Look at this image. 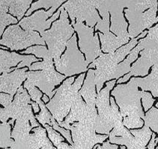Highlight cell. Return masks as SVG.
<instances>
[{
	"mask_svg": "<svg viewBox=\"0 0 158 149\" xmlns=\"http://www.w3.org/2000/svg\"><path fill=\"white\" fill-rule=\"evenodd\" d=\"M124 7L118 0H112L110 7V13L111 14V31L118 37L129 38V33L127 31V24L123 16Z\"/></svg>",
	"mask_w": 158,
	"mask_h": 149,
	"instance_id": "obj_18",
	"label": "cell"
},
{
	"mask_svg": "<svg viewBox=\"0 0 158 149\" xmlns=\"http://www.w3.org/2000/svg\"><path fill=\"white\" fill-rule=\"evenodd\" d=\"M97 119H86L75 122L71 127L73 145L68 149H92L98 143H103L108 135L96 134Z\"/></svg>",
	"mask_w": 158,
	"mask_h": 149,
	"instance_id": "obj_8",
	"label": "cell"
},
{
	"mask_svg": "<svg viewBox=\"0 0 158 149\" xmlns=\"http://www.w3.org/2000/svg\"><path fill=\"white\" fill-rule=\"evenodd\" d=\"M42 62H38L31 65L29 69L38 70L41 72H29L27 73V80L31 84L39 87L48 97L52 98L56 91H53L55 86L59 84L65 78L64 75H61L55 71L53 67L52 57L48 50L44 53Z\"/></svg>",
	"mask_w": 158,
	"mask_h": 149,
	"instance_id": "obj_5",
	"label": "cell"
},
{
	"mask_svg": "<svg viewBox=\"0 0 158 149\" xmlns=\"http://www.w3.org/2000/svg\"><path fill=\"white\" fill-rule=\"evenodd\" d=\"M0 44L10 50H21L33 44L45 45V41L35 31H23L20 25H10L3 34Z\"/></svg>",
	"mask_w": 158,
	"mask_h": 149,
	"instance_id": "obj_11",
	"label": "cell"
},
{
	"mask_svg": "<svg viewBox=\"0 0 158 149\" xmlns=\"http://www.w3.org/2000/svg\"><path fill=\"white\" fill-rule=\"evenodd\" d=\"M1 111H2V108H0V113H1Z\"/></svg>",
	"mask_w": 158,
	"mask_h": 149,
	"instance_id": "obj_41",
	"label": "cell"
},
{
	"mask_svg": "<svg viewBox=\"0 0 158 149\" xmlns=\"http://www.w3.org/2000/svg\"><path fill=\"white\" fill-rule=\"evenodd\" d=\"M30 97L23 87H20L17 90L15 99L9 106L2 109L0 113V121L6 122L9 118H11L12 122H15L19 118H26L31 122L32 127H39L36 122L35 117L31 111Z\"/></svg>",
	"mask_w": 158,
	"mask_h": 149,
	"instance_id": "obj_10",
	"label": "cell"
},
{
	"mask_svg": "<svg viewBox=\"0 0 158 149\" xmlns=\"http://www.w3.org/2000/svg\"><path fill=\"white\" fill-rule=\"evenodd\" d=\"M26 68L17 69L11 73H2L0 75V91L8 93L13 97L21 84L27 78Z\"/></svg>",
	"mask_w": 158,
	"mask_h": 149,
	"instance_id": "obj_17",
	"label": "cell"
},
{
	"mask_svg": "<svg viewBox=\"0 0 158 149\" xmlns=\"http://www.w3.org/2000/svg\"><path fill=\"white\" fill-rule=\"evenodd\" d=\"M138 87L143 91H151L154 97H158V63L154 65L152 73L146 78H134Z\"/></svg>",
	"mask_w": 158,
	"mask_h": 149,
	"instance_id": "obj_22",
	"label": "cell"
},
{
	"mask_svg": "<svg viewBox=\"0 0 158 149\" xmlns=\"http://www.w3.org/2000/svg\"><path fill=\"white\" fill-rule=\"evenodd\" d=\"M31 107H32L35 113H38V112L39 111V105H38V103L36 102H31Z\"/></svg>",
	"mask_w": 158,
	"mask_h": 149,
	"instance_id": "obj_37",
	"label": "cell"
},
{
	"mask_svg": "<svg viewBox=\"0 0 158 149\" xmlns=\"http://www.w3.org/2000/svg\"><path fill=\"white\" fill-rule=\"evenodd\" d=\"M66 47L64 55L54 61L57 71L63 73L65 77L86 71L89 64L77 48L76 35L68 40Z\"/></svg>",
	"mask_w": 158,
	"mask_h": 149,
	"instance_id": "obj_9",
	"label": "cell"
},
{
	"mask_svg": "<svg viewBox=\"0 0 158 149\" xmlns=\"http://www.w3.org/2000/svg\"><path fill=\"white\" fill-rule=\"evenodd\" d=\"M42 100H43V101H44L45 103H47L49 101V98L47 97V95H44V96L43 97H42Z\"/></svg>",
	"mask_w": 158,
	"mask_h": 149,
	"instance_id": "obj_38",
	"label": "cell"
},
{
	"mask_svg": "<svg viewBox=\"0 0 158 149\" xmlns=\"http://www.w3.org/2000/svg\"><path fill=\"white\" fill-rule=\"evenodd\" d=\"M10 128L9 122L0 124V148H8L13 145L14 139L11 137Z\"/></svg>",
	"mask_w": 158,
	"mask_h": 149,
	"instance_id": "obj_25",
	"label": "cell"
},
{
	"mask_svg": "<svg viewBox=\"0 0 158 149\" xmlns=\"http://www.w3.org/2000/svg\"><path fill=\"white\" fill-rule=\"evenodd\" d=\"M10 0H0V15L7 14L9 10Z\"/></svg>",
	"mask_w": 158,
	"mask_h": 149,
	"instance_id": "obj_34",
	"label": "cell"
},
{
	"mask_svg": "<svg viewBox=\"0 0 158 149\" xmlns=\"http://www.w3.org/2000/svg\"><path fill=\"white\" fill-rule=\"evenodd\" d=\"M73 25L79 35V44L81 51L85 55L87 63L93 62L103 54L100 48L98 33L94 36L93 27L85 25L82 22H76Z\"/></svg>",
	"mask_w": 158,
	"mask_h": 149,
	"instance_id": "obj_13",
	"label": "cell"
},
{
	"mask_svg": "<svg viewBox=\"0 0 158 149\" xmlns=\"http://www.w3.org/2000/svg\"><path fill=\"white\" fill-rule=\"evenodd\" d=\"M95 81H94V70L90 69L88 73L87 78L84 82L82 88L79 91L80 94L85 99L86 104L94 108L96 103L97 94L95 92Z\"/></svg>",
	"mask_w": 158,
	"mask_h": 149,
	"instance_id": "obj_20",
	"label": "cell"
},
{
	"mask_svg": "<svg viewBox=\"0 0 158 149\" xmlns=\"http://www.w3.org/2000/svg\"><path fill=\"white\" fill-rule=\"evenodd\" d=\"M121 149H125V147H124V146L121 147Z\"/></svg>",
	"mask_w": 158,
	"mask_h": 149,
	"instance_id": "obj_40",
	"label": "cell"
},
{
	"mask_svg": "<svg viewBox=\"0 0 158 149\" xmlns=\"http://www.w3.org/2000/svg\"><path fill=\"white\" fill-rule=\"evenodd\" d=\"M64 1L65 0H38V1L31 5V8L28 10L26 15L29 16L31 12L40 8H44L47 9V8L51 7V8H54L55 9H57V8H59Z\"/></svg>",
	"mask_w": 158,
	"mask_h": 149,
	"instance_id": "obj_27",
	"label": "cell"
},
{
	"mask_svg": "<svg viewBox=\"0 0 158 149\" xmlns=\"http://www.w3.org/2000/svg\"><path fill=\"white\" fill-rule=\"evenodd\" d=\"M44 127H45V128L47 131V133H48L49 138H50V139L51 140L52 143H53V145L56 147L62 143V142H64V138L61 136L60 134L56 132L51 126H50L49 124H45Z\"/></svg>",
	"mask_w": 158,
	"mask_h": 149,
	"instance_id": "obj_30",
	"label": "cell"
},
{
	"mask_svg": "<svg viewBox=\"0 0 158 149\" xmlns=\"http://www.w3.org/2000/svg\"><path fill=\"white\" fill-rule=\"evenodd\" d=\"M157 21H158V17H157Z\"/></svg>",
	"mask_w": 158,
	"mask_h": 149,
	"instance_id": "obj_44",
	"label": "cell"
},
{
	"mask_svg": "<svg viewBox=\"0 0 158 149\" xmlns=\"http://www.w3.org/2000/svg\"><path fill=\"white\" fill-rule=\"evenodd\" d=\"M115 84V80L109 81L106 87L97 95L95 105L99 114L96 122V132L110 135V136L129 137L132 134L124 127L122 116L113 98L110 99L111 104H110V92Z\"/></svg>",
	"mask_w": 158,
	"mask_h": 149,
	"instance_id": "obj_2",
	"label": "cell"
},
{
	"mask_svg": "<svg viewBox=\"0 0 158 149\" xmlns=\"http://www.w3.org/2000/svg\"><path fill=\"white\" fill-rule=\"evenodd\" d=\"M158 143V137H156V135L153 133L152 135V139L149 142V144L148 145V149H154Z\"/></svg>",
	"mask_w": 158,
	"mask_h": 149,
	"instance_id": "obj_36",
	"label": "cell"
},
{
	"mask_svg": "<svg viewBox=\"0 0 158 149\" xmlns=\"http://www.w3.org/2000/svg\"><path fill=\"white\" fill-rule=\"evenodd\" d=\"M38 104L40 106V108H41V112L39 114L36 116V119L39 121L40 123L43 126H44L45 124H49L50 125V123H51L52 119H53V116L50 115V113H49L48 110L47 109V107L44 104V103L41 101L38 102Z\"/></svg>",
	"mask_w": 158,
	"mask_h": 149,
	"instance_id": "obj_28",
	"label": "cell"
},
{
	"mask_svg": "<svg viewBox=\"0 0 158 149\" xmlns=\"http://www.w3.org/2000/svg\"><path fill=\"white\" fill-rule=\"evenodd\" d=\"M56 10L54 8H51L47 11L39 10L30 17H26L21 20L19 25H20L26 31H38L41 33V34H43L45 30L50 28L52 22L58 18L59 14L61 13V10L59 9L56 14H54L50 20H47V19L50 17Z\"/></svg>",
	"mask_w": 158,
	"mask_h": 149,
	"instance_id": "obj_14",
	"label": "cell"
},
{
	"mask_svg": "<svg viewBox=\"0 0 158 149\" xmlns=\"http://www.w3.org/2000/svg\"><path fill=\"white\" fill-rule=\"evenodd\" d=\"M93 149H118L117 145H111L110 141H107L106 143H103V145H97Z\"/></svg>",
	"mask_w": 158,
	"mask_h": 149,
	"instance_id": "obj_35",
	"label": "cell"
},
{
	"mask_svg": "<svg viewBox=\"0 0 158 149\" xmlns=\"http://www.w3.org/2000/svg\"><path fill=\"white\" fill-rule=\"evenodd\" d=\"M141 52V57L133 65L129 73L118 80V83H124L134 76H144L148 73L151 66L158 63V24L149 29L146 37L140 40L138 43Z\"/></svg>",
	"mask_w": 158,
	"mask_h": 149,
	"instance_id": "obj_6",
	"label": "cell"
},
{
	"mask_svg": "<svg viewBox=\"0 0 158 149\" xmlns=\"http://www.w3.org/2000/svg\"><path fill=\"white\" fill-rule=\"evenodd\" d=\"M34 61H39V60L35 58V57L32 55H28L26 56V58L23 60V61H21L20 64L17 65V69H20V68L23 67V66H29V68L31 66V64Z\"/></svg>",
	"mask_w": 158,
	"mask_h": 149,
	"instance_id": "obj_32",
	"label": "cell"
},
{
	"mask_svg": "<svg viewBox=\"0 0 158 149\" xmlns=\"http://www.w3.org/2000/svg\"><path fill=\"white\" fill-rule=\"evenodd\" d=\"M85 74L80 75L73 84V77L67 79L63 84L56 90V96L47 104V108L51 112L52 116L58 122H61L63 119L68 115L73 103L79 96V89L81 88Z\"/></svg>",
	"mask_w": 158,
	"mask_h": 149,
	"instance_id": "obj_4",
	"label": "cell"
},
{
	"mask_svg": "<svg viewBox=\"0 0 158 149\" xmlns=\"http://www.w3.org/2000/svg\"><path fill=\"white\" fill-rule=\"evenodd\" d=\"M17 19L12 17L11 15L5 14L0 15V37L4 31L5 28L7 25H10L12 23H17Z\"/></svg>",
	"mask_w": 158,
	"mask_h": 149,
	"instance_id": "obj_31",
	"label": "cell"
},
{
	"mask_svg": "<svg viewBox=\"0 0 158 149\" xmlns=\"http://www.w3.org/2000/svg\"><path fill=\"white\" fill-rule=\"evenodd\" d=\"M4 149H10V148H4Z\"/></svg>",
	"mask_w": 158,
	"mask_h": 149,
	"instance_id": "obj_42",
	"label": "cell"
},
{
	"mask_svg": "<svg viewBox=\"0 0 158 149\" xmlns=\"http://www.w3.org/2000/svg\"><path fill=\"white\" fill-rule=\"evenodd\" d=\"M138 39L139 37L133 38L129 43L122 47L117 52L102 54L89 66L90 68L96 67V70H94V81L98 92L101 91L105 81L113 78H118L117 75L118 63L137 44Z\"/></svg>",
	"mask_w": 158,
	"mask_h": 149,
	"instance_id": "obj_3",
	"label": "cell"
},
{
	"mask_svg": "<svg viewBox=\"0 0 158 149\" xmlns=\"http://www.w3.org/2000/svg\"><path fill=\"white\" fill-rule=\"evenodd\" d=\"M59 9L61 10L60 19L54 22L51 29L41 34L44 40L47 43L48 51L54 61L60 58L68 40L74 32L69 23L68 12L63 7Z\"/></svg>",
	"mask_w": 158,
	"mask_h": 149,
	"instance_id": "obj_7",
	"label": "cell"
},
{
	"mask_svg": "<svg viewBox=\"0 0 158 149\" xmlns=\"http://www.w3.org/2000/svg\"><path fill=\"white\" fill-rule=\"evenodd\" d=\"M147 34H148V31H143V32H142L141 34H140L139 36V38L144 37H145Z\"/></svg>",
	"mask_w": 158,
	"mask_h": 149,
	"instance_id": "obj_39",
	"label": "cell"
},
{
	"mask_svg": "<svg viewBox=\"0 0 158 149\" xmlns=\"http://www.w3.org/2000/svg\"><path fill=\"white\" fill-rule=\"evenodd\" d=\"M12 99L13 97L10 95L0 93V104L4 106V108H7L11 104Z\"/></svg>",
	"mask_w": 158,
	"mask_h": 149,
	"instance_id": "obj_33",
	"label": "cell"
},
{
	"mask_svg": "<svg viewBox=\"0 0 158 149\" xmlns=\"http://www.w3.org/2000/svg\"><path fill=\"white\" fill-rule=\"evenodd\" d=\"M41 149H44V148H41Z\"/></svg>",
	"mask_w": 158,
	"mask_h": 149,
	"instance_id": "obj_45",
	"label": "cell"
},
{
	"mask_svg": "<svg viewBox=\"0 0 158 149\" xmlns=\"http://www.w3.org/2000/svg\"><path fill=\"white\" fill-rule=\"evenodd\" d=\"M98 118L95 107L92 108L83 102L81 95L77 97L71 108V111L64 122H59V125L68 130H71V124L85 119H96Z\"/></svg>",
	"mask_w": 158,
	"mask_h": 149,
	"instance_id": "obj_15",
	"label": "cell"
},
{
	"mask_svg": "<svg viewBox=\"0 0 158 149\" xmlns=\"http://www.w3.org/2000/svg\"><path fill=\"white\" fill-rule=\"evenodd\" d=\"M155 149H158V147H157V148H156Z\"/></svg>",
	"mask_w": 158,
	"mask_h": 149,
	"instance_id": "obj_43",
	"label": "cell"
},
{
	"mask_svg": "<svg viewBox=\"0 0 158 149\" xmlns=\"http://www.w3.org/2000/svg\"><path fill=\"white\" fill-rule=\"evenodd\" d=\"M112 95L115 98L120 108L124 126L129 129L142 127L145 114L140 101L143 100L144 109L147 111L155 101L152 94L145 91H139L138 86L133 78L127 84L118 85L112 92Z\"/></svg>",
	"mask_w": 158,
	"mask_h": 149,
	"instance_id": "obj_1",
	"label": "cell"
},
{
	"mask_svg": "<svg viewBox=\"0 0 158 149\" xmlns=\"http://www.w3.org/2000/svg\"><path fill=\"white\" fill-rule=\"evenodd\" d=\"M24 87L25 88L27 89V90L29 91V95H30V97L31 99L34 101H35L36 103L39 102L40 101H41V99L42 97V92L41 91L38 90V89L35 88L34 85L31 84L30 82H29L28 80H26L24 84Z\"/></svg>",
	"mask_w": 158,
	"mask_h": 149,
	"instance_id": "obj_29",
	"label": "cell"
},
{
	"mask_svg": "<svg viewBox=\"0 0 158 149\" xmlns=\"http://www.w3.org/2000/svg\"><path fill=\"white\" fill-rule=\"evenodd\" d=\"M125 15L129 21V35L132 39L139 36L144 30L148 29L144 12L135 10H125Z\"/></svg>",
	"mask_w": 158,
	"mask_h": 149,
	"instance_id": "obj_19",
	"label": "cell"
},
{
	"mask_svg": "<svg viewBox=\"0 0 158 149\" xmlns=\"http://www.w3.org/2000/svg\"><path fill=\"white\" fill-rule=\"evenodd\" d=\"M131 134L133 136H110V143L126 145L127 149H145L147 144L150 141L152 132L148 127L145 125L143 128L140 130H131Z\"/></svg>",
	"mask_w": 158,
	"mask_h": 149,
	"instance_id": "obj_16",
	"label": "cell"
},
{
	"mask_svg": "<svg viewBox=\"0 0 158 149\" xmlns=\"http://www.w3.org/2000/svg\"><path fill=\"white\" fill-rule=\"evenodd\" d=\"M32 0H10L9 12L15 16L17 20H21L29 8Z\"/></svg>",
	"mask_w": 158,
	"mask_h": 149,
	"instance_id": "obj_24",
	"label": "cell"
},
{
	"mask_svg": "<svg viewBox=\"0 0 158 149\" xmlns=\"http://www.w3.org/2000/svg\"><path fill=\"white\" fill-rule=\"evenodd\" d=\"M71 19L72 25L76 22L85 21L87 25L93 27L101 20L96 10L94 0H68L63 5Z\"/></svg>",
	"mask_w": 158,
	"mask_h": 149,
	"instance_id": "obj_12",
	"label": "cell"
},
{
	"mask_svg": "<svg viewBox=\"0 0 158 149\" xmlns=\"http://www.w3.org/2000/svg\"><path fill=\"white\" fill-rule=\"evenodd\" d=\"M98 35L100 36L101 44H102V51L106 53L114 52L118 48L129 41V38L115 37L110 31L106 34L98 33Z\"/></svg>",
	"mask_w": 158,
	"mask_h": 149,
	"instance_id": "obj_23",
	"label": "cell"
},
{
	"mask_svg": "<svg viewBox=\"0 0 158 149\" xmlns=\"http://www.w3.org/2000/svg\"><path fill=\"white\" fill-rule=\"evenodd\" d=\"M25 58L26 56L0 49V75L2 73H9L12 70L17 69L14 66Z\"/></svg>",
	"mask_w": 158,
	"mask_h": 149,
	"instance_id": "obj_21",
	"label": "cell"
},
{
	"mask_svg": "<svg viewBox=\"0 0 158 149\" xmlns=\"http://www.w3.org/2000/svg\"><path fill=\"white\" fill-rule=\"evenodd\" d=\"M156 107L158 108V101L156 104ZM143 119L145 121V126L148 127L154 132L158 134V109L152 108L148 113L145 114Z\"/></svg>",
	"mask_w": 158,
	"mask_h": 149,
	"instance_id": "obj_26",
	"label": "cell"
}]
</instances>
